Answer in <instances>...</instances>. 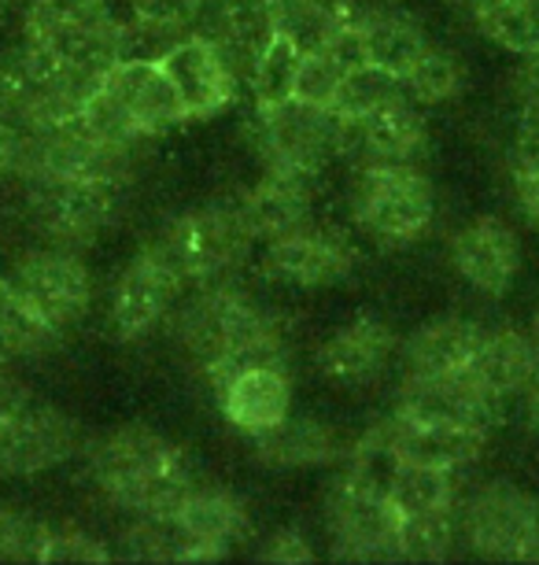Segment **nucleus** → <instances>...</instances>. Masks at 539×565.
Segmentation results:
<instances>
[{"mask_svg":"<svg viewBox=\"0 0 539 565\" xmlns=\"http://www.w3.org/2000/svg\"><path fill=\"white\" fill-rule=\"evenodd\" d=\"M174 344L204 373L211 388H218L237 370L273 362L289 366V326L273 307L229 281L200 285L188 300H177L166 318Z\"/></svg>","mask_w":539,"mask_h":565,"instance_id":"1","label":"nucleus"},{"mask_svg":"<svg viewBox=\"0 0 539 565\" xmlns=\"http://www.w3.org/2000/svg\"><path fill=\"white\" fill-rule=\"evenodd\" d=\"M93 488L130 518H171L196 488L193 458L152 425L126 422L86 444Z\"/></svg>","mask_w":539,"mask_h":565,"instance_id":"2","label":"nucleus"},{"mask_svg":"<svg viewBox=\"0 0 539 565\" xmlns=\"http://www.w3.org/2000/svg\"><path fill=\"white\" fill-rule=\"evenodd\" d=\"M82 119L119 145L152 141L188 122L171 78L152 56H126L115 63L86 100Z\"/></svg>","mask_w":539,"mask_h":565,"instance_id":"3","label":"nucleus"},{"mask_svg":"<svg viewBox=\"0 0 539 565\" xmlns=\"http://www.w3.org/2000/svg\"><path fill=\"white\" fill-rule=\"evenodd\" d=\"M251 244L256 241L248 237L234 204H200L163 222L148 248L171 266L185 289H200L229 281L245 266Z\"/></svg>","mask_w":539,"mask_h":565,"instance_id":"4","label":"nucleus"},{"mask_svg":"<svg viewBox=\"0 0 539 565\" xmlns=\"http://www.w3.org/2000/svg\"><path fill=\"white\" fill-rule=\"evenodd\" d=\"M347 211L366 241L407 248L436 222V185L421 167H358Z\"/></svg>","mask_w":539,"mask_h":565,"instance_id":"5","label":"nucleus"},{"mask_svg":"<svg viewBox=\"0 0 539 565\" xmlns=\"http://www.w3.org/2000/svg\"><path fill=\"white\" fill-rule=\"evenodd\" d=\"M126 185L100 178L23 174V211L41 237L60 248H89L115 226Z\"/></svg>","mask_w":539,"mask_h":565,"instance_id":"6","label":"nucleus"},{"mask_svg":"<svg viewBox=\"0 0 539 565\" xmlns=\"http://www.w3.org/2000/svg\"><path fill=\"white\" fill-rule=\"evenodd\" d=\"M248 137L262 170L322 178V170L341 156V115L292 97L256 108Z\"/></svg>","mask_w":539,"mask_h":565,"instance_id":"7","label":"nucleus"},{"mask_svg":"<svg viewBox=\"0 0 539 565\" xmlns=\"http://www.w3.org/2000/svg\"><path fill=\"white\" fill-rule=\"evenodd\" d=\"M325 532L341 562H399V510L352 473L325 488Z\"/></svg>","mask_w":539,"mask_h":565,"instance_id":"8","label":"nucleus"},{"mask_svg":"<svg viewBox=\"0 0 539 565\" xmlns=\"http://www.w3.org/2000/svg\"><path fill=\"white\" fill-rule=\"evenodd\" d=\"M4 277L56 337L86 322L93 307V274L74 248H60V244L30 248Z\"/></svg>","mask_w":539,"mask_h":565,"instance_id":"9","label":"nucleus"},{"mask_svg":"<svg viewBox=\"0 0 539 565\" xmlns=\"http://www.w3.org/2000/svg\"><path fill=\"white\" fill-rule=\"evenodd\" d=\"M355 266V241L333 226H319V222H306L284 237L259 244V277L278 289H330V285L347 281Z\"/></svg>","mask_w":539,"mask_h":565,"instance_id":"10","label":"nucleus"},{"mask_svg":"<svg viewBox=\"0 0 539 565\" xmlns=\"http://www.w3.org/2000/svg\"><path fill=\"white\" fill-rule=\"evenodd\" d=\"M89 444L86 429L67 411L30 396L15 414L0 422V477L48 473Z\"/></svg>","mask_w":539,"mask_h":565,"instance_id":"11","label":"nucleus"},{"mask_svg":"<svg viewBox=\"0 0 539 565\" xmlns=\"http://www.w3.org/2000/svg\"><path fill=\"white\" fill-rule=\"evenodd\" d=\"M539 499L510 481H484L459 503V536L488 562H525Z\"/></svg>","mask_w":539,"mask_h":565,"instance_id":"12","label":"nucleus"},{"mask_svg":"<svg viewBox=\"0 0 539 565\" xmlns=\"http://www.w3.org/2000/svg\"><path fill=\"white\" fill-rule=\"evenodd\" d=\"M185 285L152 248L133 255L130 263L115 274L108 292V329L119 344H141L174 315Z\"/></svg>","mask_w":539,"mask_h":565,"instance_id":"13","label":"nucleus"},{"mask_svg":"<svg viewBox=\"0 0 539 565\" xmlns=\"http://www.w3.org/2000/svg\"><path fill=\"white\" fill-rule=\"evenodd\" d=\"M429 145V119L407 93L358 119H341V156L355 167H418Z\"/></svg>","mask_w":539,"mask_h":565,"instance_id":"14","label":"nucleus"},{"mask_svg":"<svg viewBox=\"0 0 539 565\" xmlns=\"http://www.w3.org/2000/svg\"><path fill=\"white\" fill-rule=\"evenodd\" d=\"M155 60L171 78L185 119H215L237 100V71L207 34L177 38Z\"/></svg>","mask_w":539,"mask_h":565,"instance_id":"15","label":"nucleus"},{"mask_svg":"<svg viewBox=\"0 0 539 565\" xmlns=\"http://www.w3.org/2000/svg\"><path fill=\"white\" fill-rule=\"evenodd\" d=\"M399 351L396 329L374 311L352 315L314 351V366L336 388H369L388 373Z\"/></svg>","mask_w":539,"mask_h":565,"instance_id":"16","label":"nucleus"},{"mask_svg":"<svg viewBox=\"0 0 539 565\" xmlns=\"http://www.w3.org/2000/svg\"><path fill=\"white\" fill-rule=\"evenodd\" d=\"M171 521L182 532L185 562H222L251 536L248 503L222 484H200L182 499Z\"/></svg>","mask_w":539,"mask_h":565,"instance_id":"17","label":"nucleus"},{"mask_svg":"<svg viewBox=\"0 0 539 565\" xmlns=\"http://www.w3.org/2000/svg\"><path fill=\"white\" fill-rule=\"evenodd\" d=\"M396 414L410 422L466 425L492 433L503 418V399H495L473 373L454 377H403L396 396Z\"/></svg>","mask_w":539,"mask_h":565,"instance_id":"18","label":"nucleus"},{"mask_svg":"<svg viewBox=\"0 0 539 565\" xmlns=\"http://www.w3.org/2000/svg\"><path fill=\"white\" fill-rule=\"evenodd\" d=\"M451 266L473 292L499 300L514 289L521 270V241L503 218H473L454 230L448 244Z\"/></svg>","mask_w":539,"mask_h":565,"instance_id":"19","label":"nucleus"},{"mask_svg":"<svg viewBox=\"0 0 539 565\" xmlns=\"http://www.w3.org/2000/svg\"><path fill=\"white\" fill-rule=\"evenodd\" d=\"M248 237L256 244H267L273 237L314 222L319 207V178L284 174V170H262L251 185L234 200Z\"/></svg>","mask_w":539,"mask_h":565,"instance_id":"20","label":"nucleus"},{"mask_svg":"<svg viewBox=\"0 0 539 565\" xmlns=\"http://www.w3.org/2000/svg\"><path fill=\"white\" fill-rule=\"evenodd\" d=\"M215 392H218L222 418L245 436L267 433L292 414L289 366H273V362L245 366V370H237L234 377L222 381Z\"/></svg>","mask_w":539,"mask_h":565,"instance_id":"21","label":"nucleus"},{"mask_svg":"<svg viewBox=\"0 0 539 565\" xmlns=\"http://www.w3.org/2000/svg\"><path fill=\"white\" fill-rule=\"evenodd\" d=\"M388 444L396 447V455L410 466H429V469H448V473H462L473 466L488 447V433L466 429V425H440V422H410L392 418L380 422Z\"/></svg>","mask_w":539,"mask_h":565,"instance_id":"22","label":"nucleus"},{"mask_svg":"<svg viewBox=\"0 0 539 565\" xmlns=\"http://www.w3.org/2000/svg\"><path fill=\"white\" fill-rule=\"evenodd\" d=\"M484 337V326L462 315H440L421 322L407 344L399 348L403 355V377H454L470 373V362L477 355Z\"/></svg>","mask_w":539,"mask_h":565,"instance_id":"23","label":"nucleus"},{"mask_svg":"<svg viewBox=\"0 0 539 565\" xmlns=\"http://www.w3.org/2000/svg\"><path fill=\"white\" fill-rule=\"evenodd\" d=\"M347 436L322 418H284L273 429L251 436V451L270 469H314L333 466L347 455Z\"/></svg>","mask_w":539,"mask_h":565,"instance_id":"24","label":"nucleus"},{"mask_svg":"<svg viewBox=\"0 0 539 565\" xmlns=\"http://www.w3.org/2000/svg\"><path fill=\"white\" fill-rule=\"evenodd\" d=\"M200 34L215 41L237 74H248L259 52L281 34L278 0H215Z\"/></svg>","mask_w":539,"mask_h":565,"instance_id":"25","label":"nucleus"},{"mask_svg":"<svg viewBox=\"0 0 539 565\" xmlns=\"http://www.w3.org/2000/svg\"><path fill=\"white\" fill-rule=\"evenodd\" d=\"M470 373L492 392L495 399H514L539 377V344L532 333L514 326L484 329Z\"/></svg>","mask_w":539,"mask_h":565,"instance_id":"26","label":"nucleus"},{"mask_svg":"<svg viewBox=\"0 0 539 565\" xmlns=\"http://www.w3.org/2000/svg\"><path fill=\"white\" fill-rule=\"evenodd\" d=\"M126 8H130L126 26L133 38V56L155 60L177 38L200 34L215 0H126Z\"/></svg>","mask_w":539,"mask_h":565,"instance_id":"27","label":"nucleus"},{"mask_svg":"<svg viewBox=\"0 0 539 565\" xmlns=\"http://www.w3.org/2000/svg\"><path fill=\"white\" fill-rule=\"evenodd\" d=\"M425 49V26L414 15H407L403 8L380 4L363 15V56L369 67L392 74V78H403Z\"/></svg>","mask_w":539,"mask_h":565,"instance_id":"28","label":"nucleus"},{"mask_svg":"<svg viewBox=\"0 0 539 565\" xmlns=\"http://www.w3.org/2000/svg\"><path fill=\"white\" fill-rule=\"evenodd\" d=\"M462 8L495 49L514 56L539 49V0H462Z\"/></svg>","mask_w":539,"mask_h":565,"instance_id":"29","label":"nucleus"},{"mask_svg":"<svg viewBox=\"0 0 539 565\" xmlns=\"http://www.w3.org/2000/svg\"><path fill=\"white\" fill-rule=\"evenodd\" d=\"M388 499L399 510V518L414 514H440V510H459V473L448 469H429V466H410L399 462V469L388 481Z\"/></svg>","mask_w":539,"mask_h":565,"instance_id":"30","label":"nucleus"},{"mask_svg":"<svg viewBox=\"0 0 539 565\" xmlns=\"http://www.w3.org/2000/svg\"><path fill=\"white\" fill-rule=\"evenodd\" d=\"M399 85H403V93L418 104V108L451 104L462 97V89H466V63H462L459 52L432 45L429 41V49L421 52L414 60V67L399 78Z\"/></svg>","mask_w":539,"mask_h":565,"instance_id":"31","label":"nucleus"},{"mask_svg":"<svg viewBox=\"0 0 539 565\" xmlns=\"http://www.w3.org/2000/svg\"><path fill=\"white\" fill-rule=\"evenodd\" d=\"M300 60H303V49L295 45L289 34H278L267 49L259 52L256 63H251L248 74H245L256 108H267V104H281V100L295 97Z\"/></svg>","mask_w":539,"mask_h":565,"instance_id":"32","label":"nucleus"},{"mask_svg":"<svg viewBox=\"0 0 539 565\" xmlns=\"http://www.w3.org/2000/svg\"><path fill=\"white\" fill-rule=\"evenodd\" d=\"M56 333L30 311V303L15 292V285L0 274V344L8 359H37L56 348Z\"/></svg>","mask_w":539,"mask_h":565,"instance_id":"33","label":"nucleus"},{"mask_svg":"<svg viewBox=\"0 0 539 565\" xmlns=\"http://www.w3.org/2000/svg\"><path fill=\"white\" fill-rule=\"evenodd\" d=\"M459 540V510L399 518V562H443Z\"/></svg>","mask_w":539,"mask_h":565,"instance_id":"34","label":"nucleus"},{"mask_svg":"<svg viewBox=\"0 0 539 565\" xmlns=\"http://www.w3.org/2000/svg\"><path fill=\"white\" fill-rule=\"evenodd\" d=\"M108 0H26L23 8V38H52L60 30L89 26L100 19H111Z\"/></svg>","mask_w":539,"mask_h":565,"instance_id":"35","label":"nucleus"},{"mask_svg":"<svg viewBox=\"0 0 539 565\" xmlns=\"http://www.w3.org/2000/svg\"><path fill=\"white\" fill-rule=\"evenodd\" d=\"M119 551L115 558L130 562H185L182 532L171 518H133L119 536Z\"/></svg>","mask_w":539,"mask_h":565,"instance_id":"36","label":"nucleus"},{"mask_svg":"<svg viewBox=\"0 0 539 565\" xmlns=\"http://www.w3.org/2000/svg\"><path fill=\"white\" fill-rule=\"evenodd\" d=\"M111 558H115V551H108V543L100 536H93V532L78 525H48V521H41L34 562L89 565V562H111Z\"/></svg>","mask_w":539,"mask_h":565,"instance_id":"37","label":"nucleus"},{"mask_svg":"<svg viewBox=\"0 0 539 565\" xmlns=\"http://www.w3.org/2000/svg\"><path fill=\"white\" fill-rule=\"evenodd\" d=\"M352 74L347 63H341L330 49H314L303 52L300 74H295V100L314 104V108H336L344 89V78Z\"/></svg>","mask_w":539,"mask_h":565,"instance_id":"38","label":"nucleus"},{"mask_svg":"<svg viewBox=\"0 0 539 565\" xmlns=\"http://www.w3.org/2000/svg\"><path fill=\"white\" fill-rule=\"evenodd\" d=\"M399 93H403L399 78H392V74H385V71H377V67H369V63H363V67H355L344 78L341 100H336L333 111L341 115V119H358V115L380 108V104L399 97Z\"/></svg>","mask_w":539,"mask_h":565,"instance_id":"39","label":"nucleus"},{"mask_svg":"<svg viewBox=\"0 0 539 565\" xmlns=\"http://www.w3.org/2000/svg\"><path fill=\"white\" fill-rule=\"evenodd\" d=\"M41 521L0 507V562H34Z\"/></svg>","mask_w":539,"mask_h":565,"instance_id":"40","label":"nucleus"},{"mask_svg":"<svg viewBox=\"0 0 539 565\" xmlns=\"http://www.w3.org/2000/svg\"><path fill=\"white\" fill-rule=\"evenodd\" d=\"M256 558L259 562H273V565H300V562H314L319 554H314L311 540L303 536V529L281 525V529H273L267 540H262Z\"/></svg>","mask_w":539,"mask_h":565,"instance_id":"41","label":"nucleus"},{"mask_svg":"<svg viewBox=\"0 0 539 565\" xmlns=\"http://www.w3.org/2000/svg\"><path fill=\"white\" fill-rule=\"evenodd\" d=\"M510 97L517 104L521 122H539V49L521 56L514 78H510Z\"/></svg>","mask_w":539,"mask_h":565,"instance_id":"42","label":"nucleus"},{"mask_svg":"<svg viewBox=\"0 0 539 565\" xmlns=\"http://www.w3.org/2000/svg\"><path fill=\"white\" fill-rule=\"evenodd\" d=\"M514 204L528 226L539 233V170L514 167Z\"/></svg>","mask_w":539,"mask_h":565,"instance_id":"43","label":"nucleus"},{"mask_svg":"<svg viewBox=\"0 0 539 565\" xmlns=\"http://www.w3.org/2000/svg\"><path fill=\"white\" fill-rule=\"evenodd\" d=\"M19 163H23V130L0 115V178L19 174Z\"/></svg>","mask_w":539,"mask_h":565,"instance_id":"44","label":"nucleus"},{"mask_svg":"<svg viewBox=\"0 0 539 565\" xmlns=\"http://www.w3.org/2000/svg\"><path fill=\"white\" fill-rule=\"evenodd\" d=\"M514 167L539 170V122H521L514 137Z\"/></svg>","mask_w":539,"mask_h":565,"instance_id":"45","label":"nucleus"},{"mask_svg":"<svg viewBox=\"0 0 539 565\" xmlns=\"http://www.w3.org/2000/svg\"><path fill=\"white\" fill-rule=\"evenodd\" d=\"M30 396H34V392H30L8 366H0V422H4L8 414H15Z\"/></svg>","mask_w":539,"mask_h":565,"instance_id":"46","label":"nucleus"},{"mask_svg":"<svg viewBox=\"0 0 539 565\" xmlns=\"http://www.w3.org/2000/svg\"><path fill=\"white\" fill-rule=\"evenodd\" d=\"M521 418H525V429L539 440V377L521 392Z\"/></svg>","mask_w":539,"mask_h":565,"instance_id":"47","label":"nucleus"},{"mask_svg":"<svg viewBox=\"0 0 539 565\" xmlns=\"http://www.w3.org/2000/svg\"><path fill=\"white\" fill-rule=\"evenodd\" d=\"M0 115H4V78H0ZM8 119V115H4Z\"/></svg>","mask_w":539,"mask_h":565,"instance_id":"48","label":"nucleus"},{"mask_svg":"<svg viewBox=\"0 0 539 565\" xmlns=\"http://www.w3.org/2000/svg\"><path fill=\"white\" fill-rule=\"evenodd\" d=\"M532 337H536V344H539V311H536V318H532Z\"/></svg>","mask_w":539,"mask_h":565,"instance_id":"49","label":"nucleus"},{"mask_svg":"<svg viewBox=\"0 0 539 565\" xmlns=\"http://www.w3.org/2000/svg\"><path fill=\"white\" fill-rule=\"evenodd\" d=\"M8 362H12V359H8V351H4V344H0V366H8Z\"/></svg>","mask_w":539,"mask_h":565,"instance_id":"50","label":"nucleus"}]
</instances>
